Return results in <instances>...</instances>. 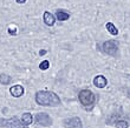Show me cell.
I'll list each match as a JSON object with an SVG mask.
<instances>
[{"label": "cell", "mask_w": 130, "mask_h": 128, "mask_svg": "<svg viewBox=\"0 0 130 128\" xmlns=\"http://www.w3.org/2000/svg\"><path fill=\"white\" fill-rule=\"evenodd\" d=\"M36 101L40 106H59L60 105V99L56 93L48 91H40L36 94Z\"/></svg>", "instance_id": "cell-1"}, {"label": "cell", "mask_w": 130, "mask_h": 128, "mask_svg": "<svg viewBox=\"0 0 130 128\" xmlns=\"http://www.w3.org/2000/svg\"><path fill=\"white\" fill-rule=\"evenodd\" d=\"M79 101L84 107H91L95 104V94L90 89H83L78 94Z\"/></svg>", "instance_id": "cell-2"}, {"label": "cell", "mask_w": 130, "mask_h": 128, "mask_svg": "<svg viewBox=\"0 0 130 128\" xmlns=\"http://www.w3.org/2000/svg\"><path fill=\"white\" fill-rule=\"evenodd\" d=\"M102 51L104 53H106L108 55H111V57H116L117 53H118V45H117L116 41L112 40H108L105 41L102 46Z\"/></svg>", "instance_id": "cell-3"}, {"label": "cell", "mask_w": 130, "mask_h": 128, "mask_svg": "<svg viewBox=\"0 0 130 128\" xmlns=\"http://www.w3.org/2000/svg\"><path fill=\"white\" fill-rule=\"evenodd\" d=\"M0 125L6 128H27V126L18 118H11L8 120H0Z\"/></svg>", "instance_id": "cell-4"}, {"label": "cell", "mask_w": 130, "mask_h": 128, "mask_svg": "<svg viewBox=\"0 0 130 128\" xmlns=\"http://www.w3.org/2000/svg\"><path fill=\"white\" fill-rule=\"evenodd\" d=\"M34 120H36V123H38V125H40V126H44V127H48V126L52 125V119L46 113H38L36 115Z\"/></svg>", "instance_id": "cell-5"}, {"label": "cell", "mask_w": 130, "mask_h": 128, "mask_svg": "<svg viewBox=\"0 0 130 128\" xmlns=\"http://www.w3.org/2000/svg\"><path fill=\"white\" fill-rule=\"evenodd\" d=\"M64 126L66 128H82V121L79 118H70L64 120Z\"/></svg>", "instance_id": "cell-6"}, {"label": "cell", "mask_w": 130, "mask_h": 128, "mask_svg": "<svg viewBox=\"0 0 130 128\" xmlns=\"http://www.w3.org/2000/svg\"><path fill=\"white\" fill-rule=\"evenodd\" d=\"M10 93L11 95H13L14 98H19L24 94V87L20 86V85H15V86H12L10 88Z\"/></svg>", "instance_id": "cell-7"}, {"label": "cell", "mask_w": 130, "mask_h": 128, "mask_svg": "<svg viewBox=\"0 0 130 128\" xmlns=\"http://www.w3.org/2000/svg\"><path fill=\"white\" fill-rule=\"evenodd\" d=\"M108 84V80H106L105 76H103V75H97L95 79H93V85L98 88H104Z\"/></svg>", "instance_id": "cell-8"}, {"label": "cell", "mask_w": 130, "mask_h": 128, "mask_svg": "<svg viewBox=\"0 0 130 128\" xmlns=\"http://www.w3.org/2000/svg\"><path fill=\"white\" fill-rule=\"evenodd\" d=\"M43 19H44L45 25H47V26H53L55 25L56 19L50 12H45L44 15H43Z\"/></svg>", "instance_id": "cell-9"}, {"label": "cell", "mask_w": 130, "mask_h": 128, "mask_svg": "<svg viewBox=\"0 0 130 128\" xmlns=\"http://www.w3.org/2000/svg\"><path fill=\"white\" fill-rule=\"evenodd\" d=\"M56 18H57V20H59V21H65L70 18V13H68V12H65V11H63V10H58L56 12Z\"/></svg>", "instance_id": "cell-10"}, {"label": "cell", "mask_w": 130, "mask_h": 128, "mask_svg": "<svg viewBox=\"0 0 130 128\" xmlns=\"http://www.w3.org/2000/svg\"><path fill=\"white\" fill-rule=\"evenodd\" d=\"M21 121L24 122L26 126L31 125L32 123V115H31V113H24L23 116H21Z\"/></svg>", "instance_id": "cell-11"}, {"label": "cell", "mask_w": 130, "mask_h": 128, "mask_svg": "<svg viewBox=\"0 0 130 128\" xmlns=\"http://www.w3.org/2000/svg\"><path fill=\"white\" fill-rule=\"evenodd\" d=\"M106 30H108V32H109L110 34H112V35H117L118 34V30L116 28V26L113 24H111V22H108L106 24Z\"/></svg>", "instance_id": "cell-12"}, {"label": "cell", "mask_w": 130, "mask_h": 128, "mask_svg": "<svg viewBox=\"0 0 130 128\" xmlns=\"http://www.w3.org/2000/svg\"><path fill=\"white\" fill-rule=\"evenodd\" d=\"M11 82V76L7 74H0V84L8 85Z\"/></svg>", "instance_id": "cell-13"}, {"label": "cell", "mask_w": 130, "mask_h": 128, "mask_svg": "<svg viewBox=\"0 0 130 128\" xmlns=\"http://www.w3.org/2000/svg\"><path fill=\"white\" fill-rule=\"evenodd\" d=\"M115 126H116V128H128L129 127V123L125 120H117L115 122Z\"/></svg>", "instance_id": "cell-14"}, {"label": "cell", "mask_w": 130, "mask_h": 128, "mask_svg": "<svg viewBox=\"0 0 130 128\" xmlns=\"http://www.w3.org/2000/svg\"><path fill=\"white\" fill-rule=\"evenodd\" d=\"M50 67V62H48L47 60H44V61H41L40 65H39V68H40L41 71H46L47 68Z\"/></svg>", "instance_id": "cell-15"}, {"label": "cell", "mask_w": 130, "mask_h": 128, "mask_svg": "<svg viewBox=\"0 0 130 128\" xmlns=\"http://www.w3.org/2000/svg\"><path fill=\"white\" fill-rule=\"evenodd\" d=\"M15 1H17L18 4H25V1H26V0H15Z\"/></svg>", "instance_id": "cell-16"}, {"label": "cell", "mask_w": 130, "mask_h": 128, "mask_svg": "<svg viewBox=\"0 0 130 128\" xmlns=\"http://www.w3.org/2000/svg\"><path fill=\"white\" fill-rule=\"evenodd\" d=\"M45 53H46V51H45V49H41V51L39 52V54H40V55H44Z\"/></svg>", "instance_id": "cell-17"}]
</instances>
